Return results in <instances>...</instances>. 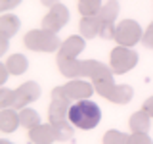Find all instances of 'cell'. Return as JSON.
Segmentation results:
<instances>
[{
    "instance_id": "cell-27",
    "label": "cell",
    "mask_w": 153,
    "mask_h": 144,
    "mask_svg": "<svg viewBox=\"0 0 153 144\" xmlns=\"http://www.w3.org/2000/svg\"><path fill=\"white\" fill-rule=\"evenodd\" d=\"M128 144H153V140L147 136V133H132Z\"/></svg>"
},
{
    "instance_id": "cell-1",
    "label": "cell",
    "mask_w": 153,
    "mask_h": 144,
    "mask_svg": "<svg viewBox=\"0 0 153 144\" xmlns=\"http://www.w3.org/2000/svg\"><path fill=\"white\" fill-rule=\"evenodd\" d=\"M69 121L76 129L88 131V129L98 127V123L102 121V110L92 100H79L69 108Z\"/></svg>"
},
{
    "instance_id": "cell-28",
    "label": "cell",
    "mask_w": 153,
    "mask_h": 144,
    "mask_svg": "<svg viewBox=\"0 0 153 144\" xmlns=\"http://www.w3.org/2000/svg\"><path fill=\"white\" fill-rule=\"evenodd\" d=\"M142 42H143V46H146V48H153V21H151V25L147 27V31H143Z\"/></svg>"
},
{
    "instance_id": "cell-30",
    "label": "cell",
    "mask_w": 153,
    "mask_h": 144,
    "mask_svg": "<svg viewBox=\"0 0 153 144\" xmlns=\"http://www.w3.org/2000/svg\"><path fill=\"white\" fill-rule=\"evenodd\" d=\"M142 110H143V112H146V113H147V115H149V117L153 119V96H151V98H147L146 102H143Z\"/></svg>"
},
{
    "instance_id": "cell-17",
    "label": "cell",
    "mask_w": 153,
    "mask_h": 144,
    "mask_svg": "<svg viewBox=\"0 0 153 144\" xmlns=\"http://www.w3.org/2000/svg\"><path fill=\"white\" fill-rule=\"evenodd\" d=\"M132 96H134V90L130 85H115L113 92L107 100L113 104H128L132 100Z\"/></svg>"
},
{
    "instance_id": "cell-8",
    "label": "cell",
    "mask_w": 153,
    "mask_h": 144,
    "mask_svg": "<svg viewBox=\"0 0 153 144\" xmlns=\"http://www.w3.org/2000/svg\"><path fill=\"white\" fill-rule=\"evenodd\" d=\"M63 90L71 100H75V102H79V100H88L90 96H92V92H96L92 83L80 81V79H71L67 85H63Z\"/></svg>"
},
{
    "instance_id": "cell-25",
    "label": "cell",
    "mask_w": 153,
    "mask_h": 144,
    "mask_svg": "<svg viewBox=\"0 0 153 144\" xmlns=\"http://www.w3.org/2000/svg\"><path fill=\"white\" fill-rule=\"evenodd\" d=\"M13 100H16V90H10V88L0 90V108H12Z\"/></svg>"
},
{
    "instance_id": "cell-14",
    "label": "cell",
    "mask_w": 153,
    "mask_h": 144,
    "mask_svg": "<svg viewBox=\"0 0 153 144\" xmlns=\"http://www.w3.org/2000/svg\"><path fill=\"white\" fill-rule=\"evenodd\" d=\"M19 27H21V21H19L17 16H13V14H2V17H0V35L12 38L19 31Z\"/></svg>"
},
{
    "instance_id": "cell-10",
    "label": "cell",
    "mask_w": 153,
    "mask_h": 144,
    "mask_svg": "<svg viewBox=\"0 0 153 144\" xmlns=\"http://www.w3.org/2000/svg\"><path fill=\"white\" fill-rule=\"evenodd\" d=\"M84 37H69L61 42L59 50H57V58H67V60H76V56L84 50Z\"/></svg>"
},
{
    "instance_id": "cell-26",
    "label": "cell",
    "mask_w": 153,
    "mask_h": 144,
    "mask_svg": "<svg viewBox=\"0 0 153 144\" xmlns=\"http://www.w3.org/2000/svg\"><path fill=\"white\" fill-rule=\"evenodd\" d=\"M115 29H117V25H113V23H102V27H100V37H102L103 40H111V38H115Z\"/></svg>"
},
{
    "instance_id": "cell-31",
    "label": "cell",
    "mask_w": 153,
    "mask_h": 144,
    "mask_svg": "<svg viewBox=\"0 0 153 144\" xmlns=\"http://www.w3.org/2000/svg\"><path fill=\"white\" fill-rule=\"evenodd\" d=\"M8 73H10L8 65H6V64H0V83H2V85L8 81Z\"/></svg>"
},
{
    "instance_id": "cell-13",
    "label": "cell",
    "mask_w": 153,
    "mask_h": 144,
    "mask_svg": "<svg viewBox=\"0 0 153 144\" xmlns=\"http://www.w3.org/2000/svg\"><path fill=\"white\" fill-rule=\"evenodd\" d=\"M100 27H102V21L98 19V16H88V17H82L79 23V29H80V35L84 38H94V37H100Z\"/></svg>"
},
{
    "instance_id": "cell-9",
    "label": "cell",
    "mask_w": 153,
    "mask_h": 144,
    "mask_svg": "<svg viewBox=\"0 0 153 144\" xmlns=\"http://www.w3.org/2000/svg\"><path fill=\"white\" fill-rule=\"evenodd\" d=\"M113 69L111 67H107L105 71H102V73H98L96 77H92V85L96 88V92H98L100 96H103V98H109L115 88V77H113Z\"/></svg>"
},
{
    "instance_id": "cell-4",
    "label": "cell",
    "mask_w": 153,
    "mask_h": 144,
    "mask_svg": "<svg viewBox=\"0 0 153 144\" xmlns=\"http://www.w3.org/2000/svg\"><path fill=\"white\" fill-rule=\"evenodd\" d=\"M69 108H71V98L65 94L63 86H56L52 90V104L48 108V121L50 123H59L69 119Z\"/></svg>"
},
{
    "instance_id": "cell-7",
    "label": "cell",
    "mask_w": 153,
    "mask_h": 144,
    "mask_svg": "<svg viewBox=\"0 0 153 144\" xmlns=\"http://www.w3.org/2000/svg\"><path fill=\"white\" fill-rule=\"evenodd\" d=\"M40 85L35 83V81H27L23 83L21 86L16 88V100H13V106L12 108H27L31 102L40 98Z\"/></svg>"
},
{
    "instance_id": "cell-11",
    "label": "cell",
    "mask_w": 153,
    "mask_h": 144,
    "mask_svg": "<svg viewBox=\"0 0 153 144\" xmlns=\"http://www.w3.org/2000/svg\"><path fill=\"white\" fill-rule=\"evenodd\" d=\"M29 140H31L33 144H52L54 140H57L52 123L50 125L38 123L36 127L29 129Z\"/></svg>"
},
{
    "instance_id": "cell-20",
    "label": "cell",
    "mask_w": 153,
    "mask_h": 144,
    "mask_svg": "<svg viewBox=\"0 0 153 144\" xmlns=\"http://www.w3.org/2000/svg\"><path fill=\"white\" fill-rule=\"evenodd\" d=\"M107 69V65L102 64V62L98 60H82L80 62V77H96L98 73H102V71Z\"/></svg>"
},
{
    "instance_id": "cell-5",
    "label": "cell",
    "mask_w": 153,
    "mask_h": 144,
    "mask_svg": "<svg viewBox=\"0 0 153 144\" xmlns=\"http://www.w3.org/2000/svg\"><path fill=\"white\" fill-rule=\"evenodd\" d=\"M143 38V31L140 27V23L134 21V19H123L121 23L115 29V40L119 46H134L138 44Z\"/></svg>"
},
{
    "instance_id": "cell-3",
    "label": "cell",
    "mask_w": 153,
    "mask_h": 144,
    "mask_svg": "<svg viewBox=\"0 0 153 144\" xmlns=\"http://www.w3.org/2000/svg\"><path fill=\"white\" fill-rule=\"evenodd\" d=\"M138 52L132 50L128 46H115L111 50V58H109V67L113 69V73L123 75L126 71H130L132 67L138 64Z\"/></svg>"
},
{
    "instance_id": "cell-6",
    "label": "cell",
    "mask_w": 153,
    "mask_h": 144,
    "mask_svg": "<svg viewBox=\"0 0 153 144\" xmlns=\"http://www.w3.org/2000/svg\"><path fill=\"white\" fill-rule=\"evenodd\" d=\"M69 21V10L63 4H56V6L50 8V12L42 17V29L46 31H52V33H57L65 23Z\"/></svg>"
},
{
    "instance_id": "cell-12",
    "label": "cell",
    "mask_w": 153,
    "mask_h": 144,
    "mask_svg": "<svg viewBox=\"0 0 153 144\" xmlns=\"http://www.w3.org/2000/svg\"><path fill=\"white\" fill-rule=\"evenodd\" d=\"M21 125L19 113L12 108H4L0 112V131L2 133H13L16 129Z\"/></svg>"
},
{
    "instance_id": "cell-29",
    "label": "cell",
    "mask_w": 153,
    "mask_h": 144,
    "mask_svg": "<svg viewBox=\"0 0 153 144\" xmlns=\"http://www.w3.org/2000/svg\"><path fill=\"white\" fill-rule=\"evenodd\" d=\"M17 4H21V0H0V12H8V10L16 8Z\"/></svg>"
},
{
    "instance_id": "cell-2",
    "label": "cell",
    "mask_w": 153,
    "mask_h": 144,
    "mask_svg": "<svg viewBox=\"0 0 153 144\" xmlns=\"http://www.w3.org/2000/svg\"><path fill=\"white\" fill-rule=\"evenodd\" d=\"M23 44H25V48H29L33 52H56V50H59L61 40L52 31H46V29H31L23 37Z\"/></svg>"
},
{
    "instance_id": "cell-22",
    "label": "cell",
    "mask_w": 153,
    "mask_h": 144,
    "mask_svg": "<svg viewBox=\"0 0 153 144\" xmlns=\"http://www.w3.org/2000/svg\"><path fill=\"white\" fill-rule=\"evenodd\" d=\"M102 0H79V12L82 17L88 16H98L100 8H102Z\"/></svg>"
},
{
    "instance_id": "cell-32",
    "label": "cell",
    "mask_w": 153,
    "mask_h": 144,
    "mask_svg": "<svg viewBox=\"0 0 153 144\" xmlns=\"http://www.w3.org/2000/svg\"><path fill=\"white\" fill-rule=\"evenodd\" d=\"M8 40H10L8 37L0 35V56H4V54H6V50H8Z\"/></svg>"
},
{
    "instance_id": "cell-34",
    "label": "cell",
    "mask_w": 153,
    "mask_h": 144,
    "mask_svg": "<svg viewBox=\"0 0 153 144\" xmlns=\"http://www.w3.org/2000/svg\"><path fill=\"white\" fill-rule=\"evenodd\" d=\"M0 144H13V142H10V140H2Z\"/></svg>"
},
{
    "instance_id": "cell-24",
    "label": "cell",
    "mask_w": 153,
    "mask_h": 144,
    "mask_svg": "<svg viewBox=\"0 0 153 144\" xmlns=\"http://www.w3.org/2000/svg\"><path fill=\"white\" fill-rule=\"evenodd\" d=\"M128 138H130V134L111 129L103 134V144H128Z\"/></svg>"
},
{
    "instance_id": "cell-19",
    "label": "cell",
    "mask_w": 153,
    "mask_h": 144,
    "mask_svg": "<svg viewBox=\"0 0 153 144\" xmlns=\"http://www.w3.org/2000/svg\"><path fill=\"white\" fill-rule=\"evenodd\" d=\"M6 65L12 75H23L29 67V60L23 54H13L6 60Z\"/></svg>"
},
{
    "instance_id": "cell-21",
    "label": "cell",
    "mask_w": 153,
    "mask_h": 144,
    "mask_svg": "<svg viewBox=\"0 0 153 144\" xmlns=\"http://www.w3.org/2000/svg\"><path fill=\"white\" fill-rule=\"evenodd\" d=\"M54 127V133H56V138L57 140H71L75 134V125L67 119V121H59V123H52Z\"/></svg>"
},
{
    "instance_id": "cell-33",
    "label": "cell",
    "mask_w": 153,
    "mask_h": 144,
    "mask_svg": "<svg viewBox=\"0 0 153 144\" xmlns=\"http://www.w3.org/2000/svg\"><path fill=\"white\" fill-rule=\"evenodd\" d=\"M40 2L44 4V6H50L52 8V6H56V4H59V0H40Z\"/></svg>"
},
{
    "instance_id": "cell-23",
    "label": "cell",
    "mask_w": 153,
    "mask_h": 144,
    "mask_svg": "<svg viewBox=\"0 0 153 144\" xmlns=\"http://www.w3.org/2000/svg\"><path fill=\"white\" fill-rule=\"evenodd\" d=\"M19 119H21V125L25 129H33V127H36V125L40 123V115H38L35 110H31V108H21Z\"/></svg>"
},
{
    "instance_id": "cell-15",
    "label": "cell",
    "mask_w": 153,
    "mask_h": 144,
    "mask_svg": "<svg viewBox=\"0 0 153 144\" xmlns=\"http://www.w3.org/2000/svg\"><path fill=\"white\" fill-rule=\"evenodd\" d=\"M128 125H130L132 133H147L151 129V117L143 112V110H140V112H136V113L130 115Z\"/></svg>"
},
{
    "instance_id": "cell-16",
    "label": "cell",
    "mask_w": 153,
    "mask_h": 144,
    "mask_svg": "<svg viewBox=\"0 0 153 144\" xmlns=\"http://www.w3.org/2000/svg\"><path fill=\"white\" fill-rule=\"evenodd\" d=\"M57 69L61 71V75L69 77H80V60H67V58H56Z\"/></svg>"
},
{
    "instance_id": "cell-18",
    "label": "cell",
    "mask_w": 153,
    "mask_h": 144,
    "mask_svg": "<svg viewBox=\"0 0 153 144\" xmlns=\"http://www.w3.org/2000/svg\"><path fill=\"white\" fill-rule=\"evenodd\" d=\"M117 16H119V2L117 0H107V4H103L98 12V19L102 23H115Z\"/></svg>"
}]
</instances>
